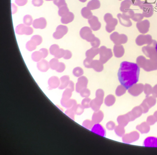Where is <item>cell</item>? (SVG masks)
I'll list each match as a JSON object with an SVG mask.
<instances>
[{"label": "cell", "mask_w": 157, "mask_h": 155, "mask_svg": "<svg viewBox=\"0 0 157 155\" xmlns=\"http://www.w3.org/2000/svg\"><path fill=\"white\" fill-rule=\"evenodd\" d=\"M132 5L134 6H138L140 9H142L144 1L141 0H131Z\"/></svg>", "instance_id": "e0dca14e"}, {"label": "cell", "mask_w": 157, "mask_h": 155, "mask_svg": "<svg viewBox=\"0 0 157 155\" xmlns=\"http://www.w3.org/2000/svg\"><path fill=\"white\" fill-rule=\"evenodd\" d=\"M88 22L92 30L94 31L99 30L101 27V24L99 22V19L96 16H93L88 19Z\"/></svg>", "instance_id": "277c9868"}, {"label": "cell", "mask_w": 157, "mask_h": 155, "mask_svg": "<svg viewBox=\"0 0 157 155\" xmlns=\"http://www.w3.org/2000/svg\"><path fill=\"white\" fill-rule=\"evenodd\" d=\"M144 17L142 13H136L131 19L135 22H138L142 21Z\"/></svg>", "instance_id": "7c38bea8"}, {"label": "cell", "mask_w": 157, "mask_h": 155, "mask_svg": "<svg viewBox=\"0 0 157 155\" xmlns=\"http://www.w3.org/2000/svg\"><path fill=\"white\" fill-rule=\"evenodd\" d=\"M37 67L40 71L45 72L49 69V65L47 61L43 60L37 64Z\"/></svg>", "instance_id": "9c48e42d"}, {"label": "cell", "mask_w": 157, "mask_h": 155, "mask_svg": "<svg viewBox=\"0 0 157 155\" xmlns=\"http://www.w3.org/2000/svg\"><path fill=\"white\" fill-rule=\"evenodd\" d=\"M79 1L82 3H85L87 1V0H79Z\"/></svg>", "instance_id": "d6986e66"}, {"label": "cell", "mask_w": 157, "mask_h": 155, "mask_svg": "<svg viewBox=\"0 0 157 155\" xmlns=\"http://www.w3.org/2000/svg\"><path fill=\"white\" fill-rule=\"evenodd\" d=\"M32 56L33 59L35 62L40 61L42 58H43L41 52H36L33 53Z\"/></svg>", "instance_id": "8fae6325"}, {"label": "cell", "mask_w": 157, "mask_h": 155, "mask_svg": "<svg viewBox=\"0 0 157 155\" xmlns=\"http://www.w3.org/2000/svg\"><path fill=\"white\" fill-rule=\"evenodd\" d=\"M135 13L134 11L131 9H130L123 13V15L125 18L130 19H132L134 16Z\"/></svg>", "instance_id": "4fadbf2b"}, {"label": "cell", "mask_w": 157, "mask_h": 155, "mask_svg": "<svg viewBox=\"0 0 157 155\" xmlns=\"http://www.w3.org/2000/svg\"><path fill=\"white\" fill-rule=\"evenodd\" d=\"M144 146L149 147H157V138L154 137L147 138L145 141Z\"/></svg>", "instance_id": "8992f818"}, {"label": "cell", "mask_w": 157, "mask_h": 155, "mask_svg": "<svg viewBox=\"0 0 157 155\" xmlns=\"http://www.w3.org/2000/svg\"><path fill=\"white\" fill-rule=\"evenodd\" d=\"M90 10L87 7L83 8L81 11V14L83 17L86 19H90L93 16V14Z\"/></svg>", "instance_id": "30bf717a"}, {"label": "cell", "mask_w": 157, "mask_h": 155, "mask_svg": "<svg viewBox=\"0 0 157 155\" xmlns=\"http://www.w3.org/2000/svg\"><path fill=\"white\" fill-rule=\"evenodd\" d=\"M40 51L43 55L44 58L45 57L47 56L48 55V51L46 49L43 48V49H41Z\"/></svg>", "instance_id": "ac0fdd59"}, {"label": "cell", "mask_w": 157, "mask_h": 155, "mask_svg": "<svg viewBox=\"0 0 157 155\" xmlns=\"http://www.w3.org/2000/svg\"><path fill=\"white\" fill-rule=\"evenodd\" d=\"M156 6L157 7V2L156 3Z\"/></svg>", "instance_id": "44dd1931"}, {"label": "cell", "mask_w": 157, "mask_h": 155, "mask_svg": "<svg viewBox=\"0 0 157 155\" xmlns=\"http://www.w3.org/2000/svg\"><path fill=\"white\" fill-rule=\"evenodd\" d=\"M117 17L119 19L120 23L126 27H130L132 25V23L130 19L125 18L122 14H118Z\"/></svg>", "instance_id": "5b68a950"}, {"label": "cell", "mask_w": 157, "mask_h": 155, "mask_svg": "<svg viewBox=\"0 0 157 155\" xmlns=\"http://www.w3.org/2000/svg\"><path fill=\"white\" fill-rule=\"evenodd\" d=\"M132 5L131 0H124L121 4L120 10L123 13L130 9V8Z\"/></svg>", "instance_id": "ba28073f"}, {"label": "cell", "mask_w": 157, "mask_h": 155, "mask_svg": "<svg viewBox=\"0 0 157 155\" xmlns=\"http://www.w3.org/2000/svg\"><path fill=\"white\" fill-rule=\"evenodd\" d=\"M119 1H122V0H119Z\"/></svg>", "instance_id": "7402d4cb"}, {"label": "cell", "mask_w": 157, "mask_h": 155, "mask_svg": "<svg viewBox=\"0 0 157 155\" xmlns=\"http://www.w3.org/2000/svg\"><path fill=\"white\" fill-rule=\"evenodd\" d=\"M155 48H156V51L157 53V43H156V45Z\"/></svg>", "instance_id": "ffe728a7"}, {"label": "cell", "mask_w": 157, "mask_h": 155, "mask_svg": "<svg viewBox=\"0 0 157 155\" xmlns=\"http://www.w3.org/2000/svg\"><path fill=\"white\" fill-rule=\"evenodd\" d=\"M101 5V3L99 0H92L88 3L87 7L90 10H94L99 8Z\"/></svg>", "instance_id": "52a82bcc"}, {"label": "cell", "mask_w": 157, "mask_h": 155, "mask_svg": "<svg viewBox=\"0 0 157 155\" xmlns=\"http://www.w3.org/2000/svg\"><path fill=\"white\" fill-rule=\"evenodd\" d=\"M140 68L136 63L126 61L121 64L118 73L119 81L126 89H128L138 82Z\"/></svg>", "instance_id": "6da1fadb"}, {"label": "cell", "mask_w": 157, "mask_h": 155, "mask_svg": "<svg viewBox=\"0 0 157 155\" xmlns=\"http://www.w3.org/2000/svg\"><path fill=\"white\" fill-rule=\"evenodd\" d=\"M104 20L106 23V29L108 32H111L114 30L118 23L117 19L113 18L110 13L106 14L104 16Z\"/></svg>", "instance_id": "7a4b0ae2"}, {"label": "cell", "mask_w": 157, "mask_h": 155, "mask_svg": "<svg viewBox=\"0 0 157 155\" xmlns=\"http://www.w3.org/2000/svg\"><path fill=\"white\" fill-rule=\"evenodd\" d=\"M57 59H54L51 60L50 62V65L53 70H56L59 65Z\"/></svg>", "instance_id": "9a60e30c"}, {"label": "cell", "mask_w": 157, "mask_h": 155, "mask_svg": "<svg viewBox=\"0 0 157 155\" xmlns=\"http://www.w3.org/2000/svg\"><path fill=\"white\" fill-rule=\"evenodd\" d=\"M142 10V14L144 17L149 18L153 14V4L144 1L141 9Z\"/></svg>", "instance_id": "3957f363"}, {"label": "cell", "mask_w": 157, "mask_h": 155, "mask_svg": "<svg viewBox=\"0 0 157 155\" xmlns=\"http://www.w3.org/2000/svg\"><path fill=\"white\" fill-rule=\"evenodd\" d=\"M59 47L56 44H54L51 47L50 49V53L51 54L55 56L58 51Z\"/></svg>", "instance_id": "2e32d148"}, {"label": "cell", "mask_w": 157, "mask_h": 155, "mask_svg": "<svg viewBox=\"0 0 157 155\" xmlns=\"http://www.w3.org/2000/svg\"><path fill=\"white\" fill-rule=\"evenodd\" d=\"M36 45L35 43L31 40L27 43L26 47L28 50L32 51L35 49Z\"/></svg>", "instance_id": "5bb4252c"}]
</instances>
